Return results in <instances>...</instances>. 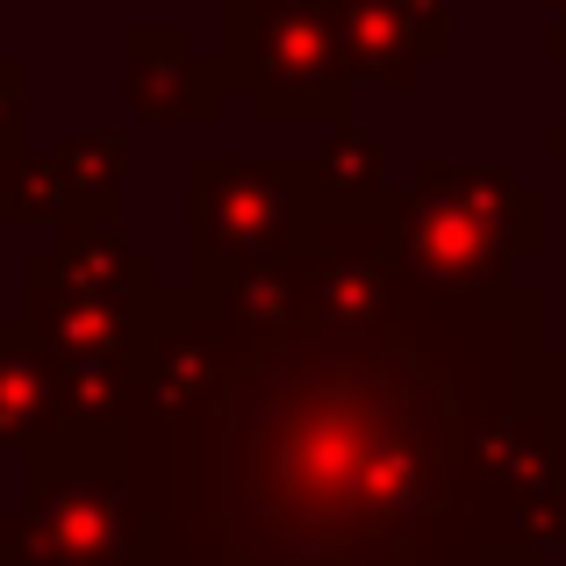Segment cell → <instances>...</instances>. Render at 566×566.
<instances>
[{
    "instance_id": "cell-4",
    "label": "cell",
    "mask_w": 566,
    "mask_h": 566,
    "mask_svg": "<svg viewBox=\"0 0 566 566\" xmlns=\"http://www.w3.org/2000/svg\"><path fill=\"white\" fill-rule=\"evenodd\" d=\"M323 180L308 151H193L187 158V280L216 287L251 265H287L316 244Z\"/></svg>"
},
{
    "instance_id": "cell-15",
    "label": "cell",
    "mask_w": 566,
    "mask_h": 566,
    "mask_svg": "<svg viewBox=\"0 0 566 566\" xmlns=\"http://www.w3.org/2000/svg\"><path fill=\"white\" fill-rule=\"evenodd\" d=\"M51 387H57L65 423H115L144 395L137 352H123V359H51Z\"/></svg>"
},
{
    "instance_id": "cell-17",
    "label": "cell",
    "mask_w": 566,
    "mask_h": 566,
    "mask_svg": "<svg viewBox=\"0 0 566 566\" xmlns=\"http://www.w3.org/2000/svg\"><path fill=\"white\" fill-rule=\"evenodd\" d=\"M22 115H29V65L0 51V151H22Z\"/></svg>"
},
{
    "instance_id": "cell-16",
    "label": "cell",
    "mask_w": 566,
    "mask_h": 566,
    "mask_svg": "<svg viewBox=\"0 0 566 566\" xmlns=\"http://www.w3.org/2000/svg\"><path fill=\"white\" fill-rule=\"evenodd\" d=\"M0 222H22V230H65L72 222V187L51 166V151H0Z\"/></svg>"
},
{
    "instance_id": "cell-19",
    "label": "cell",
    "mask_w": 566,
    "mask_h": 566,
    "mask_svg": "<svg viewBox=\"0 0 566 566\" xmlns=\"http://www.w3.org/2000/svg\"><path fill=\"white\" fill-rule=\"evenodd\" d=\"M259 8H280V0H216V14H259Z\"/></svg>"
},
{
    "instance_id": "cell-1",
    "label": "cell",
    "mask_w": 566,
    "mask_h": 566,
    "mask_svg": "<svg viewBox=\"0 0 566 566\" xmlns=\"http://www.w3.org/2000/svg\"><path fill=\"white\" fill-rule=\"evenodd\" d=\"M553 380V302L531 280L409 273L380 323L244 345L222 401L180 423L158 566H545L473 438Z\"/></svg>"
},
{
    "instance_id": "cell-3",
    "label": "cell",
    "mask_w": 566,
    "mask_h": 566,
    "mask_svg": "<svg viewBox=\"0 0 566 566\" xmlns=\"http://www.w3.org/2000/svg\"><path fill=\"white\" fill-rule=\"evenodd\" d=\"M387 230L401 265L430 287H510L524 259L553 244V193L510 166L423 151L416 180L387 193Z\"/></svg>"
},
{
    "instance_id": "cell-9",
    "label": "cell",
    "mask_w": 566,
    "mask_h": 566,
    "mask_svg": "<svg viewBox=\"0 0 566 566\" xmlns=\"http://www.w3.org/2000/svg\"><path fill=\"white\" fill-rule=\"evenodd\" d=\"M22 323L43 345V359H123V352H137L144 302L86 294L57 273L51 251H29L22 259Z\"/></svg>"
},
{
    "instance_id": "cell-5",
    "label": "cell",
    "mask_w": 566,
    "mask_h": 566,
    "mask_svg": "<svg viewBox=\"0 0 566 566\" xmlns=\"http://www.w3.org/2000/svg\"><path fill=\"white\" fill-rule=\"evenodd\" d=\"M216 57L230 94L259 123H359L352 115V72L337 51V0H280L259 14H216Z\"/></svg>"
},
{
    "instance_id": "cell-10",
    "label": "cell",
    "mask_w": 566,
    "mask_h": 566,
    "mask_svg": "<svg viewBox=\"0 0 566 566\" xmlns=\"http://www.w3.org/2000/svg\"><path fill=\"white\" fill-rule=\"evenodd\" d=\"M65 430V409H57V387H51V359L43 345L29 337L22 316H0V452H36Z\"/></svg>"
},
{
    "instance_id": "cell-8",
    "label": "cell",
    "mask_w": 566,
    "mask_h": 566,
    "mask_svg": "<svg viewBox=\"0 0 566 566\" xmlns=\"http://www.w3.org/2000/svg\"><path fill=\"white\" fill-rule=\"evenodd\" d=\"M123 101L137 123H222V57H201L180 22H129L123 29Z\"/></svg>"
},
{
    "instance_id": "cell-2",
    "label": "cell",
    "mask_w": 566,
    "mask_h": 566,
    "mask_svg": "<svg viewBox=\"0 0 566 566\" xmlns=\"http://www.w3.org/2000/svg\"><path fill=\"white\" fill-rule=\"evenodd\" d=\"M180 423L137 395L115 423H65L22 452V502L0 510V566H158Z\"/></svg>"
},
{
    "instance_id": "cell-7",
    "label": "cell",
    "mask_w": 566,
    "mask_h": 566,
    "mask_svg": "<svg viewBox=\"0 0 566 566\" xmlns=\"http://www.w3.org/2000/svg\"><path fill=\"white\" fill-rule=\"evenodd\" d=\"M337 51L352 86L409 94L452 51V0H337Z\"/></svg>"
},
{
    "instance_id": "cell-21",
    "label": "cell",
    "mask_w": 566,
    "mask_h": 566,
    "mask_svg": "<svg viewBox=\"0 0 566 566\" xmlns=\"http://www.w3.org/2000/svg\"><path fill=\"white\" fill-rule=\"evenodd\" d=\"M559 366H566V345H559Z\"/></svg>"
},
{
    "instance_id": "cell-13",
    "label": "cell",
    "mask_w": 566,
    "mask_h": 566,
    "mask_svg": "<svg viewBox=\"0 0 566 566\" xmlns=\"http://www.w3.org/2000/svg\"><path fill=\"white\" fill-rule=\"evenodd\" d=\"M308 158H316V180L331 208H380L395 193L387 187V137L366 123L323 129V144H308Z\"/></svg>"
},
{
    "instance_id": "cell-14",
    "label": "cell",
    "mask_w": 566,
    "mask_h": 566,
    "mask_svg": "<svg viewBox=\"0 0 566 566\" xmlns=\"http://www.w3.org/2000/svg\"><path fill=\"white\" fill-rule=\"evenodd\" d=\"M222 302V316L237 323L244 345H273V337L302 331V280H294V259L287 265H251V273H230L208 287Z\"/></svg>"
},
{
    "instance_id": "cell-18",
    "label": "cell",
    "mask_w": 566,
    "mask_h": 566,
    "mask_svg": "<svg viewBox=\"0 0 566 566\" xmlns=\"http://www.w3.org/2000/svg\"><path fill=\"white\" fill-rule=\"evenodd\" d=\"M545 57H566V0H545Z\"/></svg>"
},
{
    "instance_id": "cell-12",
    "label": "cell",
    "mask_w": 566,
    "mask_h": 566,
    "mask_svg": "<svg viewBox=\"0 0 566 566\" xmlns=\"http://www.w3.org/2000/svg\"><path fill=\"white\" fill-rule=\"evenodd\" d=\"M51 166L72 187V222H123L129 216V144L115 129H65Z\"/></svg>"
},
{
    "instance_id": "cell-20",
    "label": "cell",
    "mask_w": 566,
    "mask_h": 566,
    "mask_svg": "<svg viewBox=\"0 0 566 566\" xmlns=\"http://www.w3.org/2000/svg\"><path fill=\"white\" fill-rule=\"evenodd\" d=\"M545 151H553V158H566V123H553V129H545Z\"/></svg>"
},
{
    "instance_id": "cell-6",
    "label": "cell",
    "mask_w": 566,
    "mask_h": 566,
    "mask_svg": "<svg viewBox=\"0 0 566 566\" xmlns=\"http://www.w3.org/2000/svg\"><path fill=\"white\" fill-rule=\"evenodd\" d=\"M237 359H244V337L237 323L222 316V302L208 287H166L158 280L144 294V323H137V380L172 423H201L208 409L222 401Z\"/></svg>"
},
{
    "instance_id": "cell-11",
    "label": "cell",
    "mask_w": 566,
    "mask_h": 566,
    "mask_svg": "<svg viewBox=\"0 0 566 566\" xmlns=\"http://www.w3.org/2000/svg\"><path fill=\"white\" fill-rule=\"evenodd\" d=\"M57 273L86 294H115V302H144L158 287V259L144 244H129L123 222H65L51 244Z\"/></svg>"
}]
</instances>
